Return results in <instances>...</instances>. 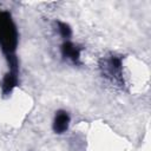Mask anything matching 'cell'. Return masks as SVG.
I'll return each instance as SVG.
<instances>
[{
    "label": "cell",
    "instance_id": "6da1fadb",
    "mask_svg": "<svg viewBox=\"0 0 151 151\" xmlns=\"http://www.w3.org/2000/svg\"><path fill=\"white\" fill-rule=\"evenodd\" d=\"M19 44V32L8 11H0V48L6 58L15 55Z\"/></svg>",
    "mask_w": 151,
    "mask_h": 151
},
{
    "label": "cell",
    "instance_id": "277c9868",
    "mask_svg": "<svg viewBox=\"0 0 151 151\" xmlns=\"http://www.w3.org/2000/svg\"><path fill=\"white\" fill-rule=\"evenodd\" d=\"M71 124V117L70 113L65 110H58L54 113L53 122H52V130L57 134L65 133Z\"/></svg>",
    "mask_w": 151,
    "mask_h": 151
},
{
    "label": "cell",
    "instance_id": "5b68a950",
    "mask_svg": "<svg viewBox=\"0 0 151 151\" xmlns=\"http://www.w3.org/2000/svg\"><path fill=\"white\" fill-rule=\"evenodd\" d=\"M18 85H19V73L7 71L4 76V78H2V81H1V92H2V94L5 97L9 96Z\"/></svg>",
    "mask_w": 151,
    "mask_h": 151
},
{
    "label": "cell",
    "instance_id": "8992f818",
    "mask_svg": "<svg viewBox=\"0 0 151 151\" xmlns=\"http://www.w3.org/2000/svg\"><path fill=\"white\" fill-rule=\"evenodd\" d=\"M55 26H57V29H58V33L59 35L65 40H70L71 37H72V28L68 24L64 22V21H59L57 20L55 21Z\"/></svg>",
    "mask_w": 151,
    "mask_h": 151
},
{
    "label": "cell",
    "instance_id": "3957f363",
    "mask_svg": "<svg viewBox=\"0 0 151 151\" xmlns=\"http://www.w3.org/2000/svg\"><path fill=\"white\" fill-rule=\"evenodd\" d=\"M81 51H83V47L72 42L71 40H65L60 45V54L63 59L71 61L74 66L81 65V60H80Z\"/></svg>",
    "mask_w": 151,
    "mask_h": 151
},
{
    "label": "cell",
    "instance_id": "7a4b0ae2",
    "mask_svg": "<svg viewBox=\"0 0 151 151\" xmlns=\"http://www.w3.org/2000/svg\"><path fill=\"white\" fill-rule=\"evenodd\" d=\"M99 68L101 76L110 80L118 87H123L125 85L123 77V58L122 55L111 54L100 60Z\"/></svg>",
    "mask_w": 151,
    "mask_h": 151
}]
</instances>
